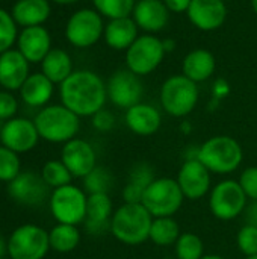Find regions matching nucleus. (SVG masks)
I'll return each instance as SVG.
<instances>
[{"mask_svg":"<svg viewBox=\"0 0 257 259\" xmlns=\"http://www.w3.org/2000/svg\"><path fill=\"white\" fill-rule=\"evenodd\" d=\"M106 99V83L92 71H73L61 83L62 105L79 117H92L103 109Z\"/></svg>","mask_w":257,"mask_h":259,"instance_id":"obj_1","label":"nucleus"},{"mask_svg":"<svg viewBox=\"0 0 257 259\" xmlns=\"http://www.w3.org/2000/svg\"><path fill=\"white\" fill-rule=\"evenodd\" d=\"M153 215L142 203H124L111 219V232L123 244L136 246L150 240Z\"/></svg>","mask_w":257,"mask_h":259,"instance_id":"obj_2","label":"nucleus"},{"mask_svg":"<svg viewBox=\"0 0 257 259\" xmlns=\"http://www.w3.org/2000/svg\"><path fill=\"white\" fill-rule=\"evenodd\" d=\"M197 159L211 173L229 175L241 165L244 150L235 138L218 135L209 138L197 149Z\"/></svg>","mask_w":257,"mask_h":259,"instance_id":"obj_3","label":"nucleus"},{"mask_svg":"<svg viewBox=\"0 0 257 259\" xmlns=\"http://www.w3.org/2000/svg\"><path fill=\"white\" fill-rule=\"evenodd\" d=\"M38 134L48 143H68L80 129L79 115L64 105H52L41 109L33 120Z\"/></svg>","mask_w":257,"mask_h":259,"instance_id":"obj_4","label":"nucleus"},{"mask_svg":"<svg viewBox=\"0 0 257 259\" xmlns=\"http://www.w3.org/2000/svg\"><path fill=\"white\" fill-rule=\"evenodd\" d=\"M198 102V87L183 74L168 77L161 88V105L173 117H186Z\"/></svg>","mask_w":257,"mask_h":259,"instance_id":"obj_5","label":"nucleus"},{"mask_svg":"<svg viewBox=\"0 0 257 259\" xmlns=\"http://www.w3.org/2000/svg\"><path fill=\"white\" fill-rule=\"evenodd\" d=\"M183 193L176 179L171 178H158L145 190L141 203L147 211L158 217H173L183 203Z\"/></svg>","mask_w":257,"mask_h":259,"instance_id":"obj_6","label":"nucleus"},{"mask_svg":"<svg viewBox=\"0 0 257 259\" xmlns=\"http://www.w3.org/2000/svg\"><path fill=\"white\" fill-rule=\"evenodd\" d=\"M48 250V232L32 223L18 226L8 240V255L11 259H44Z\"/></svg>","mask_w":257,"mask_h":259,"instance_id":"obj_7","label":"nucleus"},{"mask_svg":"<svg viewBox=\"0 0 257 259\" xmlns=\"http://www.w3.org/2000/svg\"><path fill=\"white\" fill-rule=\"evenodd\" d=\"M88 196L71 184L55 188L50 194V211L58 223L80 225L86 219Z\"/></svg>","mask_w":257,"mask_h":259,"instance_id":"obj_8","label":"nucleus"},{"mask_svg":"<svg viewBox=\"0 0 257 259\" xmlns=\"http://www.w3.org/2000/svg\"><path fill=\"white\" fill-rule=\"evenodd\" d=\"M165 49L162 39L155 35H139L136 41L126 50L127 70L138 76L153 73L164 61Z\"/></svg>","mask_w":257,"mask_h":259,"instance_id":"obj_9","label":"nucleus"},{"mask_svg":"<svg viewBox=\"0 0 257 259\" xmlns=\"http://www.w3.org/2000/svg\"><path fill=\"white\" fill-rule=\"evenodd\" d=\"M248 197L245 196L242 187L238 181H221L217 184L209 197V206L212 214L223 222L233 220L239 217L247 208Z\"/></svg>","mask_w":257,"mask_h":259,"instance_id":"obj_10","label":"nucleus"},{"mask_svg":"<svg viewBox=\"0 0 257 259\" xmlns=\"http://www.w3.org/2000/svg\"><path fill=\"white\" fill-rule=\"evenodd\" d=\"M105 32L101 15L94 9H80L74 12L65 27L67 39L80 49L94 46Z\"/></svg>","mask_w":257,"mask_h":259,"instance_id":"obj_11","label":"nucleus"},{"mask_svg":"<svg viewBox=\"0 0 257 259\" xmlns=\"http://www.w3.org/2000/svg\"><path fill=\"white\" fill-rule=\"evenodd\" d=\"M108 99L121 109H129L142 99V82L138 74L132 73L130 70H117L106 83Z\"/></svg>","mask_w":257,"mask_h":259,"instance_id":"obj_12","label":"nucleus"},{"mask_svg":"<svg viewBox=\"0 0 257 259\" xmlns=\"http://www.w3.org/2000/svg\"><path fill=\"white\" fill-rule=\"evenodd\" d=\"M50 187L44 182L41 175L33 171H21L14 181L8 184L9 197L24 206H38L48 196Z\"/></svg>","mask_w":257,"mask_h":259,"instance_id":"obj_13","label":"nucleus"},{"mask_svg":"<svg viewBox=\"0 0 257 259\" xmlns=\"http://www.w3.org/2000/svg\"><path fill=\"white\" fill-rule=\"evenodd\" d=\"M38 129L33 121L27 118H11L3 123L0 131L2 146L14 150L15 153L30 152L39 140Z\"/></svg>","mask_w":257,"mask_h":259,"instance_id":"obj_14","label":"nucleus"},{"mask_svg":"<svg viewBox=\"0 0 257 259\" xmlns=\"http://www.w3.org/2000/svg\"><path fill=\"white\" fill-rule=\"evenodd\" d=\"M177 184L189 200H198L211 191V171L197 159H186L177 175Z\"/></svg>","mask_w":257,"mask_h":259,"instance_id":"obj_15","label":"nucleus"},{"mask_svg":"<svg viewBox=\"0 0 257 259\" xmlns=\"http://www.w3.org/2000/svg\"><path fill=\"white\" fill-rule=\"evenodd\" d=\"M61 161L73 178H85L97 167V155L92 146L80 138H73L64 144Z\"/></svg>","mask_w":257,"mask_h":259,"instance_id":"obj_16","label":"nucleus"},{"mask_svg":"<svg viewBox=\"0 0 257 259\" xmlns=\"http://www.w3.org/2000/svg\"><path fill=\"white\" fill-rule=\"evenodd\" d=\"M189 21L200 30H217L227 18V6L223 0H191L186 11Z\"/></svg>","mask_w":257,"mask_h":259,"instance_id":"obj_17","label":"nucleus"},{"mask_svg":"<svg viewBox=\"0 0 257 259\" xmlns=\"http://www.w3.org/2000/svg\"><path fill=\"white\" fill-rule=\"evenodd\" d=\"M132 18L144 32L156 33L168 24L170 11L164 0H138Z\"/></svg>","mask_w":257,"mask_h":259,"instance_id":"obj_18","label":"nucleus"},{"mask_svg":"<svg viewBox=\"0 0 257 259\" xmlns=\"http://www.w3.org/2000/svg\"><path fill=\"white\" fill-rule=\"evenodd\" d=\"M29 77V61L20 50H6L0 56V85L6 90H20Z\"/></svg>","mask_w":257,"mask_h":259,"instance_id":"obj_19","label":"nucleus"},{"mask_svg":"<svg viewBox=\"0 0 257 259\" xmlns=\"http://www.w3.org/2000/svg\"><path fill=\"white\" fill-rule=\"evenodd\" d=\"M50 35L42 26L26 27L18 38V50L29 62H42L50 49Z\"/></svg>","mask_w":257,"mask_h":259,"instance_id":"obj_20","label":"nucleus"},{"mask_svg":"<svg viewBox=\"0 0 257 259\" xmlns=\"http://www.w3.org/2000/svg\"><path fill=\"white\" fill-rule=\"evenodd\" d=\"M114 215L112 200L109 194H88L85 228L91 234H101L111 228V219Z\"/></svg>","mask_w":257,"mask_h":259,"instance_id":"obj_21","label":"nucleus"},{"mask_svg":"<svg viewBox=\"0 0 257 259\" xmlns=\"http://www.w3.org/2000/svg\"><path fill=\"white\" fill-rule=\"evenodd\" d=\"M161 123V114L153 105L138 103L126 111V124L136 135H153L159 131Z\"/></svg>","mask_w":257,"mask_h":259,"instance_id":"obj_22","label":"nucleus"},{"mask_svg":"<svg viewBox=\"0 0 257 259\" xmlns=\"http://www.w3.org/2000/svg\"><path fill=\"white\" fill-rule=\"evenodd\" d=\"M138 26L132 17L111 20L105 26V41L114 50H127L139 36Z\"/></svg>","mask_w":257,"mask_h":259,"instance_id":"obj_23","label":"nucleus"},{"mask_svg":"<svg viewBox=\"0 0 257 259\" xmlns=\"http://www.w3.org/2000/svg\"><path fill=\"white\" fill-rule=\"evenodd\" d=\"M215 67V56L206 49H195L189 52L182 64L183 76H186L195 83L208 80L214 74Z\"/></svg>","mask_w":257,"mask_h":259,"instance_id":"obj_24","label":"nucleus"},{"mask_svg":"<svg viewBox=\"0 0 257 259\" xmlns=\"http://www.w3.org/2000/svg\"><path fill=\"white\" fill-rule=\"evenodd\" d=\"M48 15L50 5L47 0H18L12 9V18L24 27L41 26Z\"/></svg>","mask_w":257,"mask_h":259,"instance_id":"obj_25","label":"nucleus"},{"mask_svg":"<svg viewBox=\"0 0 257 259\" xmlns=\"http://www.w3.org/2000/svg\"><path fill=\"white\" fill-rule=\"evenodd\" d=\"M155 179H156L155 171L148 164L142 162V164L135 165L129 175V181L123 190L124 203H141L145 190Z\"/></svg>","mask_w":257,"mask_h":259,"instance_id":"obj_26","label":"nucleus"},{"mask_svg":"<svg viewBox=\"0 0 257 259\" xmlns=\"http://www.w3.org/2000/svg\"><path fill=\"white\" fill-rule=\"evenodd\" d=\"M20 93L23 102L29 106H44L53 94V82L42 73H35L26 79Z\"/></svg>","mask_w":257,"mask_h":259,"instance_id":"obj_27","label":"nucleus"},{"mask_svg":"<svg viewBox=\"0 0 257 259\" xmlns=\"http://www.w3.org/2000/svg\"><path fill=\"white\" fill-rule=\"evenodd\" d=\"M41 68L42 74L47 76L53 83H62L73 73L71 58L61 49H52L42 59Z\"/></svg>","mask_w":257,"mask_h":259,"instance_id":"obj_28","label":"nucleus"},{"mask_svg":"<svg viewBox=\"0 0 257 259\" xmlns=\"http://www.w3.org/2000/svg\"><path fill=\"white\" fill-rule=\"evenodd\" d=\"M48 238H50V249L59 253H68V252H73L79 246L80 232L77 226L74 225L58 223L48 232Z\"/></svg>","mask_w":257,"mask_h":259,"instance_id":"obj_29","label":"nucleus"},{"mask_svg":"<svg viewBox=\"0 0 257 259\" xmlns=\"http://www.w3.org/2000/svg\"><path fill=\"white\" fill-rule=\"evenodd\" d=\"M179 223L173 217H158L153 219L150 229V240L161 247H168L176 244L180 237Z\"/></svg>","mask_w":257,"mask_h":259,"instance_id":"obj_30","label":"nucleus"},{"mask_svg":"<svg viewBox=\"0 0 257 259\" xmlns=\"http://www.w3.org/2000/svg\"><path fill=\"white\" fill-rule=\"evenodd\" d=\"M41 176H42L44 182L53 190L71 184V179H73V175L65 167V164L62 161H56V159L47 161L44 164V167L41 170Z\"/></svg>","mask_w":257,"mask_h":259,"instance_id":"obj_31","label":"nucleus"},{"mask_svg":"<svg viewBox=\"0 0 257 259\" xmlns=\"http://www.w3.org/2000/svg\"><path fill=\"white\" fill-rule=\"evenodd\" d=\"M95 11L109 20L132 17L136 2L135 0H92Z\"/></svg>","mask_w":257,"mask_h":259,"instance_id":"obj_32","label":"nucleus"},{"mask_svg":"<svg viewBox=\"0 0 257 259\" xmlns=\"http://www.w3.org/2000/svg\"><path fill=\"white\" fill-rule=\"evenodd\" d=\"M83 185L88 194H109V190L114 185V178L108 168L95 167L83 178Z\"/></svg>","mask_w":257,"mask_h":259,"instance_id":"obj_33","label":"nucleus"},{"mask_svg":"<svg viewBox=\"0 0 257 259\" xmlns=\"http://www.w3.org/2000/svg\"><path fill=\"white\" fill-rule=\"evenodd\" d=\"M204 246L198 235L192 232H185L179 237L176 243L177 259H201L204 255Z\"/></svg>","mask_w":257,"mask_h":259,"instance_id":"obj_34","label":"nucleus"},{"mask_svg":"<svg viewBox=\"0 0 257 259\" xmlns=\"http://www.w3.org/2000/svg\"><path fill=\"white\" fill-rule=\"evenodd\" d=\"M21 173V161L18 153L0 146V182H11Z\"/></svg>","mask_w":257,"mask_h":259,"instance_id":"obj_35","label":"nucleus"},{"mask_svg":"<svg viewBox=\"0 0 257 259\" xmlns=\"http://www.w3.org/2000/svg\"><path fill=\"white\" fill-rule=\"evenodd\" d=\"M17 36V26L15 20L0 8V53H5L9 50L12 42Z\"/></svg>","mask_w":257,"mask_h":259,"instance_id":"obj_36","label":"nucleus"},{"mask_svg":"<svg viewBox=\"0 0 257 259\" xmlns=\"http://www.w3.org/2000/svg\"><path fill=\"white\" fill-rule=\"evenodd\" d=\"M238 249L245 256L257 255V228L251 225H244L238 232Z\"/></svg>","mask_w":257,"mask_h":259,"instance_id":"obj_37","label":"nucleus"},{"mask_svg":"<svg viewBox=\"0 0 257 259\" xmlns=\"http://www.w3.org/2000/svg\"><path fill=\"white\" fill-rule=\"evenodd\" d=\"M239 185L245 196L251 200H257V167H248L239 176Z\"/></svg>","mask_w":257,"mask_h":259,"instance_id":"obj_38","label":"nucleus"},{"mask_svg":"<svg viewBox=\"0 0 257 259\" xmlns=\"http://www.w3.org/2000/svg\"><path fill=\"white\" fill-rule=\"evenodd\" d=\"M18 103L15 97L9 93H0V121L11 120L17 114Z\"/></svg>","mask_w":257,"mask_h":259,"instance_id":"obj_39","label":"nucleus"},{"mask_svg":"<svg viewBox=\"0 0 257 259\" xmlns=\"http://www.w3.org/2000/svg\"><path fill=\"white\" fill-rule=\"evenodd\" d=\"M92 124L97 131H101V132H108L114 127L115 124V118L114 115L109 112V111H105V109H100L97 114L92 115Z\"/></svg>","mask_w":257,"mask_h":259,"instance_id":"obj_40","label":"nucleus"},{"mask_svg":"<svg viewBox=\"0 0 257 259\" xmlns=\"http://www.w3.org/2000/svg\"><path fill=\"white\" fill-rule=\"evenodd\" d=\"M164 3L167 5L170 12L180 14V12L188 11V8L191 5V0H164Z\"/></svg>","mask_w":257,"mask_h":259,"instance_id":"obj_41","label":"nucleus"},{"mask_svg":"<svg viewBox=\"0 0 257 259\" xmlns=\"http://www.w3.org/2000/svg\"><path fill=\"white\" fill-rule=\"evenodd\" d=\"M245 219H247V225L256 226L257 228V200H253L247 208H245Z\"/></svg>","mask_w":257,"mask_h":259,"instance_id":"obj_42","label":"nucleus"},{"mask_svg":"<svg viewBox=\"0 0 257 259\" xmlns=\"http://www.w3.org/2000/svg\"><path fill=\"white\" fill-rule=\"evenodd\" d=\"M8 255V241L0 235V259H3Z\"/></svg>","mask_w":257,"mask_h":259,"instance_id":"obj_43","label":"nucleus"},{"mask_svg":"<svg viewBox=\"0 0 257 259\" xmlns=\"http://www.w3.org/2000/svg\"><path fill=\"white\" fill-rule=\"evenodd\" d=\"M162 44H164L165 53H167V52H173V50H174V46H176V42H174L173 39H162Z\"/></svg>","mask_w":257,"mask_h":259,"instance_id":"obj_44","label":"nucleus"},{"mask_svg":"<svg viewBox=\"0 0 257 259\" xmlns=\"http://www.w3.org/2000/svg\"><path fill=\"white\" fill-rule=\"evenodd\" d=\"M53 2H56V3H59V5H70V3H76V2H79V0H53Z\"/></svg>","mask_w":257,"mask_h":259,"instance_id":"obj_45","label":"nucleus"},{"mask_svg":"<svg viewBox=\"0 0 257 259\" xmlns=\"http://www.w3.org/2000/svg\"><path fill=\"white\" fill-rule=\"evenodd\" d=\"M201 259H226V258H223V256H220V255H204Z\"/></svg>","mask_w":257,"mask_h":259,"instance_id":"obj_46","label":"nucleus"},{"mask_svg":"<svg viewBox=\"0 0 257 259\" xmlns=\"http://www.w3.org/2000/svg\"><path fill=\"white\" fill-rule=\"evenodd\" d=\"M251 6H253V11H254V14L257 15V0H251Z\"/></svg>","mask_w":257,"mask_h":259,"instance_id":"obj_47","label":"nucleus"},{"mask_svg":"<svg viewBox=\"0 0 257 259\" xmlns=\"http://www.w3.org/2000/svg\"><path fill=\"white\" fill-rule=\"evenodd\" d=\"M245 259H257V255H254V256H247Z\"/></svg>","mask_w":257,"mask_h":259,"instance_id":"obj_48","label":"nucleus"},{"mask_svg":"<svg viewBox=\"0 0 257 259\" xmlns=\"http://www.w3.org/2000/svg\"><path fill=\"white\" fill-rule=\"evenodd\" d=\"M2 126H3V124H2V121H0V131H2Z\"/></svg>","mask_w":257,"mask_h":259,"instance_id":"obj_49","label":"nucleus"},{"mask_svg":"<svg viewBox=\"0 0 257 259\" xmlns=\"http://www.w3.org/2000/svg\"><path fill=\"white\" fill-rule=\"evenodd\" d=\"M223 2H226V3H227V2H232V0H223Z\"/></svg>","mask_w":257,"mask_h":259,"instance_id":"obj_50","label":"nucleus"}]
</instances>
